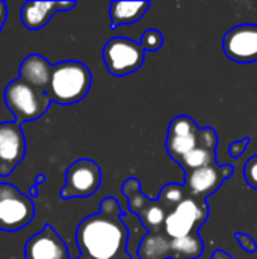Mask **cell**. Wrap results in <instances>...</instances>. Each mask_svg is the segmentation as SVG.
Listing matches in <instances>:
<instances>
[{
  "instance_id": "9",
  "label": "cell",
  "mask_w": 257,
  "mask_h": 259,
  "mask_svg": "<svg viewBox=\"0 0 257 259\" xmlns=\"http://www.w3.org/2000/svg\"><path fill=\"white\" fill-rule=\"evenodd\" d=\"M233 170L235 167L229 164L226 165L214 164L198 170H192L185 173L186 179L183 185L191 197L204 200L209 196H212L221 187V184L233 175Z\"/></svg>"
},
{
  "instance_id": "22",
  "label": "cell",
  "mask_w": 257,
  "mask_h": 259,
  "mask_svg": "<svg viewBox=\"0 0 257 259\" xmlns=\"http://www.w3.org/2000/svg\"><path fill=\"white\" fill-rule=\"evenodd\" d=\"M141 46L145 52H158L164 46V35L158 29H148L141 36Z\"/></svg>"
},
{
  "instance_id": "3",
  "label": "cell",
  "mask_w": 257,
  "mask_h": 259,
  "mask_svg": "<svg viewBox=\"0 0 257 259\" xmlns=\"http://www.w3.org/2000/svg\"><path fill=\"white\" fill-rule=\"evenodd\" d=\"M6 108L14 114L15 123L23 124L44 115L52 103L45 91L17 77L11 80L3 93Z\"/></svg>"
},
{
  "instance_id": "6",
  "label": "cell",
  "mask_w": 257,
  "mask_h": 259,
  "mask_svg": "<svg viewBox=\"0 0 257 259\" xmlns=\"http://www.w3.org/2000/svg\"><path fill=\"white\" fill-rule=\"evenodd\" d=\"M35 215L33 202L11 184H0V231L26 228Z\"/></svg>"
},
{
  "instance_id": "15",
  "label": "cell",
  "mask_w": 257,
  "mask_h": 259,
  "mask_svg": "<svg viewBox=\"0 0 257 259\" xmlns=\"http://www.w3.org/2000/svg\"><path fill=\"white\" fill-rule=\"evenodd\" d=\"M136 255L139 259L171 258V238L164 232V229L148 232L142 238Z\"/></svg>"
},
{
  "instance_id": "16",
  "label": "cell",
  "mask_w": 257,
  "mask_h": 259,
  "mask_svg": "<svg viewBox=\"0 0 257 259\" xmlns=\"http://www.w3.org/2000/svg\"><path fill=\"white\" fill-rule=\"evenodd\" d=\"M167 152L176 162H180L189 152L200 146V127L189 135H168L167 137Z\"/></svg>"
},
{
  "instance_id": "24",
  "label": "cell",
  "mask_w": 257,
  "mask_h": 259,
  "mask_svg": "<svg viewBox=\"0 0 257 259\" xmlns=\"http://www.w3.org/2000/svg\"><path fill=\"white\" fill-rule=\"evenodd\" d=\"M235 238L239 243V246H241L242 250H245L247 253H256L257 244L251 235L244 234V232H236L235 234Z\"/></svg>"
},
{
  "instance_id": "10",
  "label": "cell",
  "mask_w": 257,
  "mask_h": 259,
  "mask_svg": "<svg viewBox=\"0 0 257 259\" xmlns=\"http://www.w3.org/2000/svg\"><path fill=\"white\" fill-rule=\"evenodd\" d=\"M26 140L15 121L0 123V176H9L24 159Z\"/></svg>"
},
{
  "instance_id": "17",
  "label": "cell",
  "mask_w": 257,
  "mask_h": 259,
  "mask_svg": "<svg viewBox=\"0 0 257 259\" xmlns=\"http://www.w3.org/2000/svg\"><path fill=\"white\" fill-rule=\"evenodd\" d=\"M123 194L127 197V203H129V211L132 214H135L136 217H139L144 211H147L155 200L145 197L141 191V184L136 178H129L124 185L121 187Z\"/></svg>"
},
{
  "instance_id": "14",
  "label": "cell",
  "mask_w": 257,
  "mask_h": 259,
  "mask_svg": "<svg viewBox=\"0 0 257 259\" xmlns=\"http://www.w3.org/2000/svg\"><path fill=\"white\" fill-rule=\"evenodd\" d=\"M148 8V2H112L109 6L111 26L117 29L120 26L133 24L144 17Z\"/></svg>"
},
{
  "instance_id": "18",
  "label": "cell",
  "mask_w": 257,
  "mask_h": 259,
  "mask_svg": "<svg viewBox=\"0 0 257 259\" xmlns=\"http://www.w3.org/2000/svg\"><path fill=\"white\" fill-rule=\"evenodd\" d=\"M203 253V241L198 234L185 238H171V259H198Z\"/></svg>"
},
{
  "instance_id": "4",
  "label": "cell",
  "mask_w": 257,
  "mask_h": 259,
  "mask_svg": "<svg viewBox=\"0 0 257 259\" xmlns=\"http://www.w3.org/2000/svg\"><path fill=\"white\" fill-rule=\"evenodd\" d=\"M145 50L141 42L124 36L111 38L103 47V61L106 70L117 77L132 74L144 64Z\"/></svg>"
},
{
  "instance_id": "27",
  "label": "cell",
  "mask_w": 257,
  "mask_h": 259,
  "mask_svg": "<svg viewBox=\"0 0 257 259\" xmlns=\"http://www.w3.org/2000/svg\"><path fill=\"white\" fill-rule=\"evenodd\" d=\"M211 259H233L227 252H224V250H215L214 253H212V258Z\"/></svg>"
},
{
  "instance_id": "13",
  "label": "cell",
  "mask_w": 257,
  "mask_h": 259,
  "mask_svg": "<svg viewBox=\"0 0 257 259\" xmlns=\"http://www.w3.org/2000/svg\"><path fill=\"white\" fill-rule=\"evenodd\" d=\"M59 2H24L21 8V21L26 29L29 30H39L50 18L58 12Z\"/></svg>"
},
{
  "instance_id": "5",
  "label": "cell",
  "mask_w": 257,
  "mask_h": 259,
  "mask_svg": "<svg viewBox=\"0 0 257 259\" xmlns=\"http://www.w3.org/2000/svg\"><path fill=\"white\" fill-rule=\"evenodd\" d=\"M208 217L209 208L206 202L188 196L173 211L168 212L164 225V232L173 240L198 234L200 226L208 220Z\"/></svg>"
},
{
  "instance_id": "23",
  "label": "cell",
  "mask_w": 257,
  "mask_h": 259,
  "mask_svg": "<svg viewBox=\"0 0 257 259\" xmlns=\"http://www.w3.org/2000/svg\"><path fill=\"white\" fill-rule=\"evenodd\" d=\"M244 178L248 187L257 190V155L251 156L244 167Z\"/></svg>"
},
{
  "instance_id": "26",
  "label": "cell",
  "mask_w": 257,
  "mask_h": 259,
  "mask_svg": "<svg viewBox=\"0 0 257 259\" xmlns=\"http://www.w3.org/2000/svg\"><path fill=\"white\" fill-rule=\"evenodd\" d=\"M6 17H8V8H6V3L5 2H0V32H2V27L6 21Z\"/></svg>"
},
{
  "instance_id": "12",
  "label": "cell",
  "mask_w": 257,
  "mask_h": 259,
  "mask_svg": "<svg viewBox=\"0 0 257 259\" xmlns=\"http://www.w3.org/2000/svg\"><path fill=\"white\" fill-rule=\"evenodd\" d=\"M52 70L53 65L42 55L32 53L21 61L18 77L42 91H47L52 77Z\"/></svg>"
},
{
  "instance_id": "19",
  "label": "cell",
  "mask_w": 257,
  "mask_h": 259,
  "mask_svg": "<svg viewBox=\"0 0 257 259\" xmlns=\"http://www.w3.org/2000/svg\"><path fill=\"white\" fill-rule=\"evenodd\" d=\"M179 164L183 167L185 173L198 170V168H203L208 165H214V164H217L215 150L206 149V147H197L192 152H189Z\"/></svg>"
},
{
  "instance_id": "8",
  "label": "cell",
  "mask_w": 257,
  "mask_h": 259,
  "mask_svg": "<svg viewBox=\"0 0 257 259\" xmlns=\"http://www.w3.org/2000/svg\"><path fill=\"white\" fill-rule=\"evenodd\" d=\"M226 56L238 64H251L257 61V24H238L227 30L223 38Z\"/></svg>"
},
{
  "instance_id": "7",
  "label": "cell",
  "mask_w": 257,
  "mask_h": 259,
  "mask_svg": "<svg viewBox=\"0 0 257 259\" xmlns=\"http://www.w3.org/2000/svg\"><path fill=\"white\" fill-rule=\"evenodd\" d=\"M101 184V170L91 159H77L65 171V185L61 190L62 199H83L92 196Z\"/></svg>"
},
{
  "instance_id": "20",
  "label": "cell",
  "mask_w": 257,
  "mask_h": 259,
  "mask_svg": "<svg viewBox=\"0 0 257 259\" xmlns=\"http://www.w3.org/2000/svg\"><path fill=\"white\" fill-rule=\"evenodd\" d=\"M189 196L188 190L185 188V185H179V184H167L159 194V202L170 211H173L180 202H183L186 197Z\"/></svg>"
},
{
  "instance_id": "11",
  "label": "cell",
  "mask_w": 257,
  "mask_h": 259,
  "mask_svg": "<svg viewBox=\"0 0 257 259\" xmlns=\"http://www.w3.org/2000/svg\"><path fill=\"white\" fill-rule=\"evenodd\" d=\"M26 259H70L68 249L56 231L45 225L38 234L30 237L24 246Z\"/></svg>"
},
{
  "instance_id": "2",
  "label": "cell",
  "mask_w": 257,
  "mask_h": 259,
  "mask_svg": "<svg viewBox=\"0 0 257 259\" xmlns=\"http://www.w3.org/2000/svg\"><path fill=\"white\" fill-rule=\"evenodd\" d=\"M91 70L79 61H62L53 65L47 96L59 105H73L83 100L91 88Z\"/></svg>"
},
{
  "instance_id": "21",
  "label": "cell",
  "mask_w": 257,
  "mask_h": 259,
  "mask_svg": "<svg viewBox=\"0 0 257 259\" xmlns=\"http://www.w3.org/2000/svg\"><path fill=\"white\" fill-rule=\"evenodd\" d=\"M198 129L195 121L188 115H177L168 126V135H189Z\"/></svg>"
},
{
  "instance_id": "1",
  "label": "cell",
  "mask_w": 257,
  "mask_h": 259,
  "mask_svg": "<svg viewBox=\"0 0 257 259\" xmlns=\"http://www.w3.org/2000/svg\"><path fill=\"white\" fill-rule=\"evenodd\" d=\"M120 203L105 197L97 214L83 219L76 231V243L85 259H132L129 255V229L123 222Z\"/></svg>"
},
{
  "instance_id": "25",
  "label": "cell",
  "mask_w": 257,
  "mask_h": 259,
  "mask_svg": "<svg viewBox=\"0 0 257 259\" xmlns=\"http://www.w3.org/2000/svg\"><path fill=\"white\" fill-rule=\"evenodd\" d=\"M250 144V138H244V140H239V141H235L229 146V153L232 158L235 159H239L244 152L247 150V146Z\"/></svg>"
}]
</instances>
